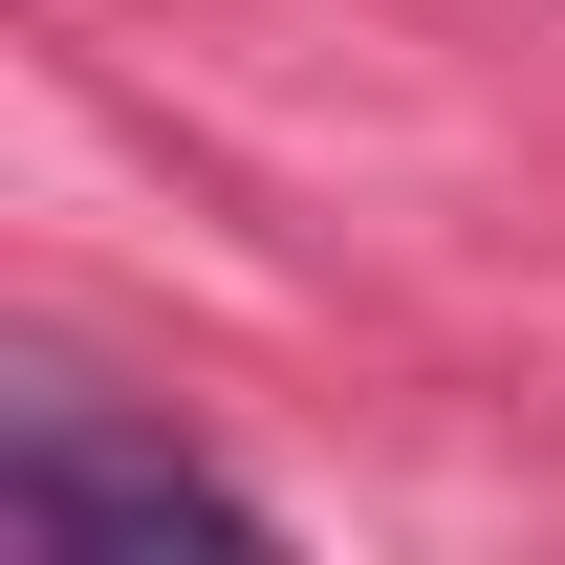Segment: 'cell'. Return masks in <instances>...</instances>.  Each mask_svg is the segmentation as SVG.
Wrapping results in <instances>:
<instances>
[{
    "instance_id": "cell-1",
    "label": "cell",
    "mask_w": 565,
    "mask_h": 565,
    "mask_svg": "<svg viewBox=\"0 0 565 565\" xmlns=\"http://www.w3.org/2000/svg\"><path fill=\"white\" fill-rule=\"evenodd\" d=\"M0 522H22V544H262V500H239V479H196V457L66 414V392L0 435Z\"/></svg>"
}]
</instances>
